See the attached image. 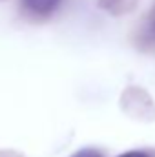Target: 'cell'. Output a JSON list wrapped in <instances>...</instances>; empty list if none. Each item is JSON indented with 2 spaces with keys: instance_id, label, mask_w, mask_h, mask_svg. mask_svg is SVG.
Segmentation results:
<instances>
[{
  "instance_id": "1",
  "label": "cell",
  "mask_w": 155,
  "mask_h": 157,
  "mask_svg": "<svg viewBox=\"0 0 155 157\" xmlns=\"http://www.w3.org/2000/svg\"><path fill=\"white\" fill-rule=\"evenodd\" d=\"M24 4L39 15H47L60 4V0H24Z\"/></svg>"
},
{
  "instance_id": "2",
  "label": "cell",
  "mask_w": 155,
  "mask_h": 157,
  "mask_svg": "<svg viewBox=\"0 0 155 157\" xmlns=\"http://www.w3.org/2000/svg\"><path fill=\"white\" fill-rule=\"evenodd\" d=\"M71 157H102L97 150H78L77 154H73Z\"/></svg>"
},
{
  "instance_id": "3",
  "label": "cell",
  "mask_w": 155,
  "mask_h": 157,
  "mask_svg": "<svg viewBox=\"0 0 155 157\" xmlns=\"http://www.w3.org/2000/svg\"><path fill=\"white\" fill-rule=\"evenodd\" d=\"M119 157H152L148 152H142V150H131V152H126V154H120Z\"/></svg>"
}]
</instances>
